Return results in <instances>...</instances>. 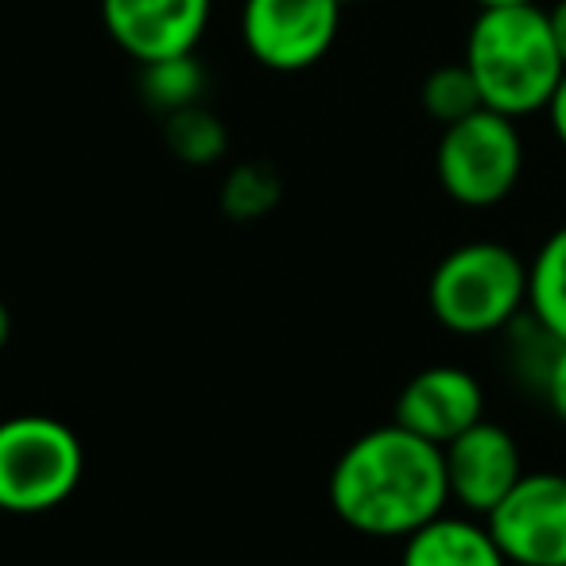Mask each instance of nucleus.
I'll return each instance as SVG.
<instances>
[{
	"mask_svg": "<svg viewBox=\"0 0 566 566\" xmlns=\"http://www.w3.org/2000/svg\"><path fill=\"white\" fill-rule=\"evenodd\" d=\"M164 136H167L171 156L190 167L218 164L229 148L226 125H221V117H213L206 105H190V109H179V113H171V117H164Z\"/></svg>",
	"mask_w": 566,
	"mask_h": 566,
	"instance_id": "obj_14",
	"label": "nucleus"
},
{
	"mask_svg": "<svg viewBox=\"0 0 566 566\" xmlns=\"http://www.w3.org/2000/svg\"><path fill=\"white\" fill-rule=\"evenodd\" d=\"M478 9H516V4H539V0H473Z\"/></svg>",
	"mask_w": 566,
	"mask_h": 566,
	"instance_id": "obj_21",
	"label": "nucleus"
},
{
	"mask_svg": "<svg viewBox=\"0 0 566 566\" xmlns=\"http://www.w3.org/2000/svg\"><path fill=\"white\" fill-rule=\"evenodd\" d=\"M434 175L447 198L465 210L501 206L524 175V140L516 120L478 109L458 125H447L434 148Z\"/></svg>",
	"mask_w": 566,
	"mask_h": 566,
	"instance_id": "obj_5",
	"label": "nucleus"
},
{
	"mask_svg": "<svg viewBox=\"0 0 566 566\" xmlns=\"http://www.w3.org/2000/svg\"><path fill=\"white\" fill-rule=\"evenodd\" d=\"M485 524L512 566H566V473H524Z\"/></svg>",
	"mask_w": 566,
	"mask_h": 566,
	"instance_id": "obj_7",
	"label": "nucleus"
},
{
	"mask_svg": "<svg viewBox=\"0 0 566 566\" xmlns=\"http://www.w3.org/2000/svg\"><path fill=\"white\" fill-rule=\"evenodd\" d=\"M86 473V450L74 427L55 416L0 419V512L40 516L66 504Z\"/></svg>",
	"mask_w": 566,
	"mask_h": 566,
	"instance_id": "obj_4",
	"label": "nucleus"
},
{
	"mask_svg": "<svg viewBox=\"0 0 566 566\" xmlns=\"http://www.w3.org/2000/svg\"><path fill=\"white\" fill-rule=\"evenodd\" d=\"M462 63L470 66L485 109L520 120L543 113L555 94L566 63L555 48L547 9H481L465 35Z\"/></svg>",
	"mask_w": 566,
	"mask_h": 566,
	"instance_id": "obj_2",
	"label": "nucleus"
},
{
	"mask_svg": "<svg viewBox=\"0 0 566 566\" xmlns=\"http://www.w3.org/2000/svg\"><path fill=\"white\" fill-rule=\"evenodd\" d=\"M547 120H551V133H555V140L566 148V74L558 78V86H555V94H551V102H547Z\"/></svg>",
	"mask_w": 566,
	"mask_h": 566,
	"instance_id": "obj_18",
	"label": "nucleus"
},
{
	"mask_svg": "<svg viewBox=\"0 0 566 566\" xmlns=\"http://www.w3.org/2000/svg\"><path fill=\"white\" fill-rule=\"evenodd\" d=\"M419 102H423L427 117L439 120L442 128L458 125V120H465L470 113L485 109L481 90H478V82H473V74L465 63L434 66V71L427 74L423 90H419Z\"/></svg>",
	"mask_w": 566,
	"mask_h": 566,
	"instance_id": "obj_15",
	"label": "nucleus"
},
{
	"mask_svg": "<svg viewBox=\"0 0 566 566\" xmlns=\"http://www.w3.org/2000/svg\"><path fill=\"white\" fill-rule=\"evenodd\" d=\"M202 94H206V71L195 55H175L140 66V97L156 113H164V117L190 109V105H202Z\"/></svg>",
	"mask_w": 566,
	"mask_h": 566,
	"instance_id": "obj_13",
	"label": "nucleus"
},
{
	"mask_svg": "<svg viewBox=\"0 0 566 566\" xmlns=\"http://www.w3.org/2000/svg\"><path fill=\"white\" fill-rule=\"evenodd\" d=\"M427 303L458 338L501 334L527 311V260L501 241H465L434 264Z\"/></svg>",
	"mask_w": 566,
	"mask_h": 566,
	"instance_id": "obj_3",
	"label": "nucleus"
},
{
	"mask_svg": "<svg viewBox=\"0 0 566 566\" xmlns=\"http://www.w3.org/2000/svg\"><path fill=\"white\" fill-rule=\"evenodd\" d=\"M213 0H102L109 40L140 66L195 55L210 28Z\"/></svg>",
	"mask_w": 566,
	"mask_h": 566,
	"instance_id": "obj_8",
	"label": "nucleus"
},
{
	"mask_svg": "<svg viewBox=\"0 0 566 566\" xmlns=\"http://www.w3.org/2000/svg\"><path fill=\"white\" fill-rule=\"evenodd\" d=\"M447 458V485L450 501L462 504V512L485 520L496 504L509 496V489L524 478L520 447L501 423H473L454 442L442 447Z\"/></svg>",
	"mask_w": 566,
	"mask_h": 566,
	"instance_id": "obj_9",
	"label": "nucleus"
},
{
	"mask_svg": "<svg viewBox=\"0 0 566 566\" xmlns=\"http://www.w3.org/2000/svg\"><path fill=\"white\" fill-rule=\"evenodd\" d=\"M392 419L419 439L447 447V442H454L458 434L485 419V392H481V380L470 369L431 365L400 388Z\"/></svg>",
	"mask_w": 566,
	"mask_h": 566,
	"instance_id": "obj_10",
	"label": "nucleus"
},
{
	"mask_svg": "<svg viewBox=\"0 0 566 566\" xmlns=\"http://www.w3.org/2000/svg\"><path fill=\"white\" fill-rule=\"evenodd\" d=\"M9 338H12V315H9V307H4V300H0V354H4Z\"/></svg>",
	"mask_w": 566,
	"mask_h": 566,
	"instance_id": "obj_20",
	"label": "nucleus"
},
{
	"mask_svg": "<svg viewBox=\"0 0 566 566\" xmlns=\"http://www.w3.org/2000/svg\"><path fill=\"white\" fill-rule=\"evenodd\" d=\"M283 182L268 164H237L221 182V210L233 221H256L280 206Z\"/></svg>",
	"mask_w": 566,
	"mask_h": 566,
	"instance_id": "obj_16",
	"label": "nucleus"
},
{
	"mask_svg": "<svg viewBox=\"0 0 566 566\" xmlns=\"http://www.w3.org/2000/svg\"><path fill=\"white\" fill-rule=\"evenodd\" d=\"M400 566H512L481 516H434L403 539Z\"/></svg>",
	"mask_w": 566,
	"mask_h": 566,
	"instance_id": "obj_11",
	"label": "nucleus"
},
{
	"mask_svg": "<svg viewBox=\"0 0 566 566\" xmlns=\"http://www.w3.org/2000/svg\"><path fill=\"white\" fill-rule=\"evenodd\" d=\"M547 24H551V35H555V48L566 63V0H555L547 9Z\"/></svg>",
	"mask_w": 566,
	"mask_h": 566,
	"instance_id": "obj_19",
	"label": "nucleus"
},
{
	"mask_svg": "<svg viewBox=\"0 0 566 566\" xmlns=\"http://www.w3.org/2000/svg\"><path fill=\"white\" fill-rule=\"evenodd\" d=\"M331 509L373 539H408L450 504L442 447L392 423L357 434L331 470Z\"/></svg>",
	"mask_w": 566,
	"mask_h": 566,
	"instance_id": "obj_1",
	"label": "nucleus"
},
{
	"mask_svg": "<svg viewBox=\"0 0 566 566\" xmlns=\"http://www.w3.org/2000/svg\"><path fill=\"white\" fill-rule=\"evenodd\" d=\"M342 28L338 0H244L241 40L260 66L295 74L334 48Z\"/></svg>",
	"mask_w": 566,
	"mask_h": 566,
	"instance_id": "obj_6",
	"label": "nucleus"
},
{
	"mask_svg": "<svg viewBox=\"0 0 566 566\" xmlns=\"http://www.w3.org/2000/svg\"><path fill=\"white\" fill-rule=\"evenodd\" d=\"M527 315L547 338L566 342V226L527 260Z\"/></svg>",
	"mask_w": 566,
	"mask_h": 566,
	"instance_id": "obj_12",
	"label": "nucleus"
},
{
	"mask_svg": "<svg viewBox=\"0 0 566 566\" xmlns=\"http://www.w3.org/2000/svg\"><path fill=\"white\" fill-rule=\"evenodd\" d=\"M338 4H342V9H346V4H354V0H338Z\"/></svg>",
	"mask_w": 566,
	"mask_h": 566,
	"instance_id": "obj_22",
	"label": "nucleus"
},
{
	"mask_svg": "<svg viewBox=\"0 0 566 566\" xmlns=\"http://www.w3.org/2000/svg\"><path fill=\"white\" fill-rule=\"evenodd\" d=\"M539 388H543V400H547L551 416L558 423H566V342H558L555 354H551L547 369L539 377Z\"/></svg>",
	"mask_w": 566,
	"mask_h": 566,
	"instance_id": "obj_17",
	"label": "nucleus"
}]
</instances>
